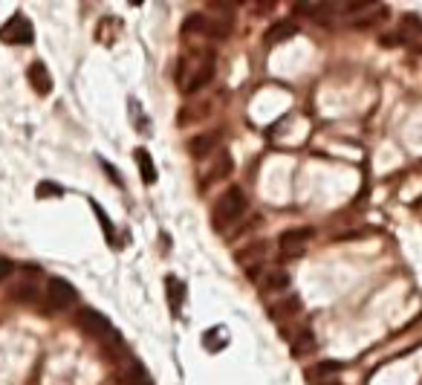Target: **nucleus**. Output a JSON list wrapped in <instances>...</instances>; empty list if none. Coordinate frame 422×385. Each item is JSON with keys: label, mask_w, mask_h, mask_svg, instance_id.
<instances>
[{"label": "nucleus", "mask_w": 422, "mask_h": 385, "mask_svg": "<svg viewBox=\"0 0 422 385\" xmlns=\"http://www.w3.org/2000/svg\"><path fill=\"white\" fill-rule=\"evenodd\" d=\"M214 73H217L214 52H208V50L191 52V55H186V58H179L177 85H179L182 93H197V90H203L206 85H211Z\"/></svg>", "instance_id": "nucleus-1"}, {"label": "nucleus", "mask_w": 422, "mask_h": 385, "mask_svg": "<svg viewBox=\"0 0 422 385\" xmlns=\"http://www.w3.org/2000/svg\"><path fill=\"white\" fill-rule=\"evenodd\" d=\"M249 209L246 195L237 186H229L223 195L214 200V209H211V223H214L217 232H226L229 226H234Z\"/></svg>", "instance_id": "nucleus-2"}, {"label": "nucleus", "mask_w": 422, "mask_h": 385, "mask_svg": "<svg viewBox=\"0 0 422 385\" xmlns=\"http://www.w3.org/2000/svg\"><path fill=\"white\" fill-rule=\"evenodd\" d=\"M76 319H78V327H81L90 339L102 342L104 348L122 351V336H119V330L110 324V319H107L104 313H98V310H93V307H81V313L76 316Z\"/></svg>", "instance_id": "nucleus-3"}, {"label": "nucleus", "mask_w": 422, "mask_h": 385, "mask_svg": "<svg viewBox=\"0 0 422 385\" xmlns=\"http://www.w3.org/2000/svg\"><path fill=\"white\" fill-rule=\"evenodd\" d=\"M44 296H47V313H58V310H67L78 298V290L67 278H49Z\"/></svg>", "instance_id": "nucleus-4"}, {"label": "nucleus", "mask_w": 422, "mask_h": 385, "mask_svg": "<svg viewBox=\"0 0 422 385\" xmlns=\"http://www.w3.org/2000/svg\"><path fill=\"white\" fill-rule=\"evenodd\" d=\"M0 41L3 44H32L35 41V26L30 18H23V15H12L3 26H0Z\"/></svg>", "instance_id": "nucleus-5"}, {"label": "nucleus", "mask_w": 422, "mask_h": 385, "mask_svg": "<svg viewBox=\"0 0 422 385\" xmlns=\"http://www.w3.org/2000/svg\"><path fill=\"white\" fill-rule=\"evenodd\" d=\"M313 238V229H287L278 235L280 258H301L307 252V243Z\"/></svg>", "instance_id": "nucleus-6"}, {"label": "nucleus", "mask_w": 422, "mask_h": 385, "mask_svg": "<svg viewBox=\"0 0 422 385\" xmlns=\"http://www.w3.org/2000/svg\"><path fill=\"white\" fill-rule=\"evenodd\" d=\"M252 281H255L263 293H284L289 287V272L258 267V272H252Z\"/></svg>", "instance_id": "nucleus-7"}, {"label": "nucleus", "mask_w": 422, "mask_h": 385, "mask_svg": "<svg viewBox=\"0 0 422 385\" xmlns=\"http://www.w3.org/2000/svg\"><path fill=\"white\" fill-rule=\"evenodd\" d=\"M399 38H402V47L414 50V52H422V18L417 15H402L399 21Z\"/></svg>", "instance_id": "nucleus-8"}, {"label": "nucleus", "mask_w": 422, "mask_h": 385, "mask_svg": "<svg viewBox=\"0 0 422 385\" xmlns=\"http://www.w3.org/2000/svg\"><path fill=\"white\" fill-rule=\"evenodd\" d=\"M217 145H220V131H206V133H197L188 140V154L194 160H206V157H214L217 154Z\"/></svg>", "instance_id": "nucleus-9"}, {"label": "nucleus", "mask_w": 422, "mask_h": 385, "mask_svg": "<svg viewBox=\"0 0 422 385\" xmlns=\"http://www.w3.org/2000/svg\"><path fill=\"white\" fill-rule=\"evenodd\" d=\"M301 310H304V301H301V296L287 293L284 298L278 301V305H272V307H269V316H272L275 322H289V319H295V316H301Z\"/></svg>", "instance_id": "nucleus-10"}, {"label": "nucleus", "mask_w": 422, "mask_h": 385, "mask_svg": "<svg viewBox=\"0 0 422 385\" xmlns=\"http://www.w3.org/2000/svg\"><path fill=\"white\" fill-rule=\"evenodd\" d=\"M26 76H30V81H32V87H35L38 96H49L52 93V76H49L44 61H32L30 70H26Z\"/></svg>", "instance_id": "nucleus-11"}, {"label": "nucleus", "mask_w": 422, "mask_h": 385, "mask_svg": "<svg viewBox=\"0 0 422 385\" xmlns=\"http://www.w3.org/2000/svg\"><path fill=\"white\" fill-rule=\"evenodd\" d=\"M266 258V243L258 241V243H249V246H241V250L234 252V261L237 264H243L246 270H258V264Z\"/></svg>", "instance_id": "nucleus-12"}, {"label": "nucleus", "mask_w": 422, "mask_h": 385, "mask_svg": "<svg viewBox=\"0 0 422 385\" xmlns=\"http://www.w3.org/2000/svg\"><path fill=\"white\" fill-rule=\"evenodd\" d=\"M229 174H232V157L226 154V151H217L214 165H211L208 174H206V183H217V180H223V177H229Z\"/></svg>", "instance_id": "nucleus-13"}, {"label": "nucleus", "mask_w": 422, "mask_h": 385, "mask_svg": "<svg viewBox=\"0 0 422 385\" xmlns=\"http://www.w3.org/2000/svg\"><path fill=\"white\" fill-rule=\"evenodd\" d=\"M165 290H168V301H171V313L179 316L182 313V298H186V284L174 275H168L165 278Z\"/></svg>", "instance_id": "nucleus-14"}, {"label": "nucleus", "mask_w": 422, "mask_h": 385, "mask_svg": "<svg viewBox=\"0 0 422 385\" xmlns=\"http://www.w3.org/2000/svg\"><path fill=\"white\" fill-rule=\"evenodd\" d=\"M133 157H136L139 171H142V180L148 186H153V183H157V165H153V160H151V151L148 148H136Z\"/></svg>", "instance_id": "nucleus-15"}, {"label": "nucleus", "mask_w": 422, "mask_h": 385, "mask_svg": "<svg viewBox=\"0 0 422 385\" xmlns=\"http://www.w3.org/2000/svg\"><path fill=\"white\" fill-rule=\"evenodd\" d=\"M122 382L124 385H153V380H151V374H148V371L142 368V365H139V362H128V365H124V371H122Z\"/></svg>", "instance_id": "nucleus-16"}, {"label": "nucleus", "mask_w": 422, "mask_h": 385, "mask_svg": "<svg viewBox=\"0 0 422 385\" xmlns=\"http://www.w3.org/2000/svg\"><path fill=\"white\" fill-rule=\"evenodd\" d=\"M342 371V365L339 362H318V365H309L307 371H304V377L313 382V385H321V380H327V377H333V374H339Z\"/></svg>", "instance_id": "nucleus-17"}, {"label": "nucleus", "mask_w": 422, "mask_h": 385, "mask_svg": "<svg viewBox=\"0 0 422 385\" xmlns=\"http://www.w3.org/2000/svg\"><path fill=\"white\" fill-rule=\"evenodd\" d=\"M298 35V23H292V21H280V23H275L269 32H266V41L269 44H284V41H289V38H295Z\"/></svg>", "instance_id": "nucleus-18"}, {"label": "nucleus", "mask_w": 422, "mask_h": 385, "mask_svg": "<svg viewBox=\"0 0 422 385\" xmlns=\"http://www.w3.org/2000/svg\"><path fill=\"white\" fill-rule=\"evenodd\" d=\"M208 32V15H203V12H194V15H188L186 21H182V35L191 38V35H203L206 38Z\"/></svg>", "instance_id": "nucleus-19"}, {"label": "nucleus", "mask_w": 422, "mask_h": 385, "mask_svg": "<svg viewBox=\"0 0 422 385\" xmlns=\"http://www.w3.org/2000/svg\"><path fill=\"white\" fill-rule=\"evenodd\" d=\"M315 348V339H313V330H298V333H295V339H292V353L295 356H304V353H309Z\"/></svg>", "instance_id": "nucleus-20"}, {"label": "nucleus", "mask_w": 422, "mask_h": 385, "mask_svg": "<svg viewBox=\"0 0 422 385\" xmlns=\"http://www.w3.org/2000/svg\"><path fill=\"white\" fill-rule=\"evenodd\" d=\"M93 212L98 214V220H102V229H104V235H107V241H110V243H113V246H116V243H119V238H116V232H113V223H110V217L104 214V209H102V206H96V203H93Z\"/></svg>", "instance_id": "nucleus-21"}, {"label": "nucleus", "mask_w": 422, "mask_h": 385, "mask_svg": "<svg viewBox=\"0 0 422 385\" xmlns=\"http://www.w3.org/2000/svg\"><path fill=\"white\" fill-rule=\"evenodd\" d=\"M15 298H18V301H26V305H35V301H38L35 284H18V287H15Z\"/></svg>", "instance_id": "nucleus-22"}, {"label": "nucleus", "mask_w": 422, "mask_h": 385, "mask_svg": "<svg viewBox=\"0 0 422 385\" xmlns=\"http://www.w3.org/2000/svg\"><path fill=\"white\" fill-rule=\"evenodd\" d=\"M260 223H263V217H260V214H255V217H249V220H246V223H243V226H237V229L232 232V238H241V235H246V232H252V229H258Z\"/></svg>", "instance_id": "nucleus-23"}, {"label": "nucleus", "mask_w": 422, "mask_h": 385, "mask_svg": "<svg viewBox=\"0 0 422 385\" xmlns=\"http://www.w3.org/2000/svg\"><path fill=\"white\" fill-rule=\"evenodd\" d=\"M47 195H61V188L55 183H41L38 186V197H47Z\"/></svg>", "instance_id": "nucleus-24"}, {"label": "nucleus", "mask_w": 422, "mask_h": 385, "mask_svg": "<svg viewBox=\"0 0 422 385\" xmlns=\"http://www.w3.org/2000/svg\"><path fill=\"white\" fill-rule=\"evenodd\" d=\"M382 44L385 47H402V38H399V32H390V35L382 38Z\"/></svg>", "instance_id": "nucleus-25"}, {"label": "nucleus", "mask_w": 422, "mask_h": 385, "mask_svg": "<svg viewBox=\"0 0 422 385\" xmlns=\"http://www.w3.org/2000/svg\"><path fill=\"white\" fill-rule=\"evenodd\" d=\"M9 272H12V261H9V258H3V255H0V281H3Z\"/></svg>", "instance_id": "nucleus-26"}, {"label": "nucleus", "mask_w": 422, "mask_h": 385, "mask_svg": "<svg viewBox=\"0 0 422 385\" xmlns=\"http://www.w3.org/2000/svg\"><path fill=\"white\" fill-rule=\"evenodd\" d=\"M330 385H335V382H330Z\"/></svg>", "instance_id": "nucleus-27"}]
</instances>
